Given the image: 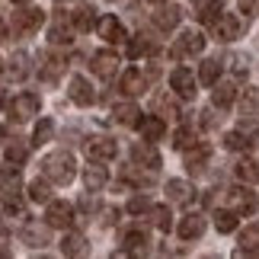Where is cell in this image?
I'll use <instances>...</instances> for the list:
<instances>
[{"label":"cell","mask_w":259,"mask_h":259,"mask_svg":"<svg viewBox=\"0 0 259 259\" xmlns=\"http://www.w3.org/2000/svg\"><path fill=\"white\" fill-rule=\"evenodd\" d=\"M71 23L77 32H90V29L96 26V10L93 7H80V10H74L71 13Z\"/></svg>","instance_id":"d4e9b609"},{"label":"cell","mask_w":259,"mask_h":259,"mask_svg":"<svg viewBox=\"0 0 259 259\" xmlns=\"http://www.w3.org/2000/svg\"><path fill=\"white\" fill-rule=\"evenodd\" d=\"M195 144V135H192V128L189 125H183L179 132L173 135V147H179V151H186V147H192Z\"/></svg>","instance_id":"74e56055"},{"label":"cell","mask_w":259,"mask_h":259,"mask_svg":"<svg viewBox=\"0 0 259 259\" xmlns=\"http://www.w3.org/2000/svg\"><path fill=\"white\" fill-rule=\"evenodd\" d=\"M240 10L246 16H253V13H259V0H240Z\"/></svg>","instance_id":"7dc6e473"},{"label":"cell","mask_w":259,"mask_h":259,"mask_svg":"<svg viewBox=\"0 0 259 259\" xmlns=\"http://www.w3.org/2000/svg\"><path fill=\"white\" fill-rule=\"evenodd\" d=\"M74 23L64 26V19H58V23L52 26V32H48V38H52V45H71L74 42Z\"/></svg>","instance_id":"d6a6232c"},{"label":"cell","mask_w":259,"mask_h":259,"mask_svg":"<svg viewBox=\"0 0 259 259\" xmlns=\"http://www.w3.org/2000/svg\"><path fill=\"white\" fill-rule=\"evenodd\" d=\"M112 118H115L118 125H138V122H141V112H138L132 103H118L112 109Z\"/></svg>","instance_id":"83f0119b"},{"label":"cell","mask_w":259,"mask_h":259,"mask_svg":"<svg viewBox=\"0 0 259 259\" xmlns=\"http://www.w3.org/2000/svg\"><path fill=\"white\" fill-rule=\"evenodd\" d=\"M38 61H42V64H38V74H42L45 80H55V77L67 67V64H64V58H61V55H55V52L38 55Z\"/></svg>","instance_id":"d6986e66"},{"label":"cell","mask_w":259,"mask_h":259,"mask_svg":"<svg viewBox=\"0 0 259 259\" xmlns=\"http://www.w3.org/2000/svg\"><path fill=\"white\" fill-rule=\"evenodd\" d=\"M118 221V208H106V211H103V224L109 227V224H115Z\"/></svg>","instance_id":"c3c4849f"},{"label":"cell","mask_w":259,"mask_h":259,"mask_svg":"<svg viewBox=\"0 0 259 259\" xmlns=\"http://www.w3.org/2000/svg\"><path fill=\"white\" fill-rule=\"evenodd\" d=\"M256 192H250L246 186H237V189H227V208L237 214H253L256 211Z\"/></svg>","instance_id":"8992f818"},{"label":"cell","mask_w":259,"mask_h":259,"mask_svg":"<svg viewBox=\"0 0 259 259\" xmlns=\"http://www.w3.org/2000/svg\"><path fill=\"white\" fill-rule=\"evenodd\" d=\"M138 128H141L144 141H160V138L166 135V122H163L160 115H144L141 122H138Z\"/></svg>","instance_id":"e0dca14e"},{"label":"cell","mask_w":259,"mask_h":259,"mask_svg":"<svg viewBox=\"0 0 259 259\" xmlns=\"http://www.w3.org/2000/svg\"><path fill=\"white\" fill-rule=\"evenodd\" d=\"M38 96L35 93H19L13 103H10V115L16 118V122H29V118H35L38 115Z\"/></svg>","instance_id":"52a82bcc"},{"label":"cell","mask_w":259,"mask_h":259,"mask_svg":"<svg viewBox=\"0 0 259 259\" xmlns=\"http://www.w3.org/2000/svg\"><path fill=\"white\" fill-rule=\"evenodd\" d=\"M96 29H99V35H103L109 45H122V42H128V35H125V26L118 23L115 16H103V19L96 23Z\"/></svg>","instance_id":"30bf717a"},{"label":"cell","mask_w":259,"mask_h":259,"mask_svg":"<svg viewBox=\"0 0 259 259\" xmlns=\"http://www.w3.org/2000/svg\"><path fill=\"white\" fill-rule=\"evenodd\" d=\"M224 147H231V151H246V147H250V141H246L243 132H227V135H224Z\"/></svg>","instance_id":"60d3db41"},{"label":"cell","mask_w":259,"mask_h":259,"mask_svg":"<svg viewBox=\"0 0 259 259\" xmlns=\"http://www.w3.org/2000/svg\"><path fill=\"white\" fill-rule=\"evenodd\" d=\"M166 198L176 202V205H189L195 198V189H192V183H186V179H170V183H166Z\"/></svg>","instance_id":"2e32d148"},{"label":"cell","mask_w":259,"mask_h":259,"mask_svg":"<svg viewBox=\"0 0 259 259\" xmlns=\"http://www.w3.org/2000/svg\"><path fill=\"white\" fill-rule=\"evenodd\" d=\"M151 221H154L157 231H170V227H173V214H170V208H166V205L151 208Z\"/></svg>","instance_id":"e575fe53"},{"label":"cell","mask_w":259,"mask_h":259,"mask_svg":"<svg viewBox=\"0 0 259 259\" xmlns=\"http://www.w3.org/2000/svg\"><path fill=\"white\" fill-rule=\"evenodd\" d=\"M218 77H221V61H218V58H208V61H202V67H198V80H202L205 87H214Z\"/></svg>","instance_id":"4316f807"},{"label":"cell","mask_w":259,"mask_h":259,"mask_svg":"<svg viewBox=\"0 0 259 259\" xmlns=\"http://www.w3.org/2000/svg\"><path fill=\"white\" fill-rule=\"evenodd\" d=\"M45 224L48 227H71L74 224V205L71 202H61V198H52L45 208Z\"/></svg>","instance_id":"277c9868"},{"label":"cell","mask_w":259,"mask_h":259,"mask_svg":"<svg viewBox=\"0 0 259 259\" xmlns=\"http://www.w3.org/2000/svg\"><path fill=\"white\" fill-rule=\"evenodd\" d=\"M234 99H237V87L234 83H221V87L214 90V96H211V106L214 109H227Z\"/></svg>","instance_id":"4dcf8cb0"},{"label":"cell","mask_w":259,"mask_h":259,"mask_svg":"<svg viewBox=\"0 0 259 259\" xmlns=\"http://www.w3.org/2000/svg\"><path fill=\"white\" fill-rule=\"evenodd\" d=\"M202 234H205V218L202 214H186L183 221H179V237H183V240H198Z\"/></svg>","instance_id":"ffe728a7"},{"label":"cell","mask_w":259,"mask_h":259,"mask_svg":"<svg viewBox=\"0 0 259 259\" xmlns=\"http://www.w3.org/2000/svg\"><path fill=\"white\" fill-rule=\"evenodd\" d=\"M144 55H151V45H147L141 35L132 38V42H128V58H144Z\"/></svg>","instance_id":"b9f144b4"},{"label":"cell","mask_w":259,"mask_h":259,"mask_svg":"<svg viewBox=\"0 0 259 259\" xmlns=\"http://www.w3.org/2000/svg\"><path fill=\"white\" fill-rule=\"evenodd\" d=\"M144 243H147V237H144L141 231L125 234V250H128V253H144Z\"/></svg>","instance_id":"f35d334b"},{"label":"cell","mask_w":259,"mask_h":259,"mask_svg":"<svg viewBox=\"0 0 259 259\" xmlns=\"http://www.w3.org/2000/svg\"><path fill=\"white\" fill-rule=\"evenodd\" d=\"M87 154H90V160H112V157L118 154V144L112 141V138H90L87 141Z\"/></svg>","instance_id":"9c48e42d"},{"label":"cell","mask_w":259,"mask_h":259,"mask_svg":"<svg viewBox=\"0 0 259 259\" xmlns=\"http://www.w3.org/2000/svg\"><path fill=\"white\" fill-rule=\"evenodd\" d=\"M132 160L147 166V170H157V166H160V154L154 151V141H138L132 147Z\"/></svg>","instance_id":"7c38bea8"},{"label":"cell","mask_w":259,"mask_h":259,"mask_svg":"<svg viewBox=\"0 0 259 259\" xmlns=\"http://www.w3.org/2000/svg\"><path fill=\"white\" fill-rule=\"evenodd\" d=\"M48 183H52V179H32V183H29V198H32V202H52V186H48Z\"/></svg>","instance_id":"f546056e"},{"label":"cell","mask_w":259,"mask_h":259,"mask_svg":"<svg viewBox=\"0 0 259 259\" xmlns=\"http://www.w3.org/2000/svg\"><path fill=\"white\" fill-rule=\"evenodd\" d=\"M240 115L259 118V90L256 87H246L243 93H240Z\"/></svg>","instance_id":"603a6c76"},{"label":"cell","mask_w":259,"mask_h":259,"mask_svg":"<svg viewBox=\"0 0 259 259\" xmlns=\"http://www.w3.org/2000/svg\"><path fill=\"white\" fill-rule=\"evenodd\" d=\"M170 87H173L176 96L192 99V96H195V77H192V71H186V67H176V71L170 74Z\"/></svg>","instance_id":"8fae6325"},{"label":"cell","mask_w":259,"mask_h":259,"mask_svg":"<svg viewBox=\"0 0 259 259\" xmlns=\"http://www.w3.org/2000/svg\"><path fill=\"white\" fill-rule=\"evenodd\" d=\"M23 243H26V246H32V250H35V246H45V243H48V231H45V227L29 224L26 231H23Z\"/></svg>","instance_id":"836d02e7"},{"label":"cell","mask_w":259,"mask_h":259,"mask_svg":"<svg viewBox=\"0 0 259 259\" xmlns=\"http://www.w3.org/2000/svg\"><path fill=\"white\" fill-rule=\"evenodd\" d=\"M211 29H214L218 42H234V38H240V32H243V19L234 16V13H221L211 23Z\"/></svg>","instance_id":"5b68a950"},{"label":"cell","mask_w":259,"mask_h":259,"mask_svg":"<svg viewBox=\"0 0 259 259\" xmlns=\"http://www.w3.org/2000/svg\"><path fill=\"white\" fill-rule=\"evenodd\" d=\"M128 211L132 214H141V211H151V202H147L144 195H135L132 202H128Z\"/></svg>","instance_id":"ee69618b"},{"label":"cell","mask_w":259,"mask_h":259,"mask_svg":"<svg viewBox=\"0 0 259 259\" xmlns=\"http://www.w3.org/2000/svg\"><path fill=\"white\" fill-rule=\"evenodd\" d=\"M234 256H259V224H250L240 234V246L234 250Z\"/></svg>","instance_id":"ac0fdd59"},{"label":"cell","mask_w":259,"mask_h":259,"mask_svg":"<svg viewBox=\"0 0 259 259\" xmlns=\"http://www.w3.org/2000/svg\"><path fill=\"white\" fill-rule=\"evenodd\" d=\"M13 4H29V0H13Z\"/></svg>","instance_id":"f907efd6"},{"label":"cell","mask_w":259,"mask_h":259,"mask_svg":"<svg viewBox=\"0 0 259 259\" xmlns=\"http://www.w3.org/2000/svg\"><path fill=\"white\" fill-rule=\"evenodd\" d=\"M45 23V10L42 7H29V10H19V13H13V32L16 35H32L38 32V26Z\"/></svg>","instance_id":"3957f363"},{"label":"cell","mask_w":259,"mask_h":259,"mask_svg":"<svg viewBox=\"0 0 259 259\" xmlns=\"http://www.w3.org/2000/svg\"><path fill=\"white\" fill-rule=\"evenodd\" d=\"M87 250L90 246H87V240L80 234H64V240H61V253L64 256H83Z\"/></svg>","instance_id":"f1b7e54d"},{"label":"cell","mask_w":259,"mask_h":259,"mask_svg":"<svg viewBox=\"0 0 259 259\" xmlns=\"http://www.w3.org/2000/svg\"><path fill=\"white\" fill-rule=\"evenodd\" d=\"M4 154H7V160L13 163V166H23V163H26V147L19 144V141L7 144V151H4Z\"/></svg>","instance_id":"ab89813d"},{"label":"cell","mask_w":259,"mask_h":259,"mask_svg":"<svg viewBox=\"0 0 259 259\" xmlns=\"http://www.w3.org/2000/svg\"><path fill=\"white\" fill-rule=\"evenodd\" d=\"M179 19H183V10H179L176 4H166L154 13V26L160 29V32H173V29L179 26Z\"/></svg>","instance_id":"4fadbf2b"},{"label":"cell","mask_w":259,"mask_h":259,"mask_svg":"<svg viewBox=\"0 0 259 259\" xmlns=\"http://www.w3.org/2000/svg\"><path fill=\"white\" fill-rule=\"evenodd\" d=\"M74 157L67 154V151H55V154H48L45 160H42V173L52 179V183H58V186H67L74 179Z\"/></svg>","instance_id":"6da1fadb"},{"label":"cell","mask_w":259,"mask_h":259,"mask_svg":"<svg viewBox=\"0 0 259 259\" xmlns=\"http://www.w3.org/2000/svg\"><path fill=\"white\" fill-rule=\"evenodd\" d=\"M7 77H10V80H23V77H29V55L26 52H16L13 58H10Z\"/></svg>","instance_id":"cb8c5ba5"},{"label":"cell","mask_w":259,"mask_h":259,"mask_svg":"<svg viewBox=\"0 0 259 259\" xmlns=\"http://www.w3.org/2000/svg\"><path fill=\"white\" fill-rule=\"evenodd\" d=\"M221 13H224V4H221V0H202V4H198V10H195L198 23H214Z\"/></svg>","instance_id":"484cf974"},{"label":"cell","mask_w":259,"mask_h":259,"mask_svg":"<svg viewBox=\"0 0 259 259\" xmlns=\"http://www.w3.org/2000/svg\"><path fill=\"white\" fill-rule=\"evenodd\" d=\"M16 183H19V170H16V166H13V170H0V186H7L10 192H13Z\"/></svg>","instance_id":"7bdbcfd3"},{"label":"cell","mask_w":259,"mask_h":259,"mask_svg":"<svg viewBox=\"0 0 259 259\" xmlns=\"http://www.w3.org/2000/svg\"><path fill=\"white\" fill-rule=\"evenodd\" d=\"M0 135H4V128H0Z\"/></svg>","instance_id":"db71d44e"},{"label":"cell","mask_w":259,"mask_h":259,"mask_svg":"<svg viewBox=\"0 0 259 259\" xmlns=\"http://www.w3.org/2000/svg\"><path fill=\"white\" fill-rule=\"evenodd\" d=\"M205 48V35L202 32H192V29H189V32H183L176 38V45L170 48V58L173 61H183V58H192V55H198Z\"/></svg>","instance_id":"7a4b0ae2"},{"label":"cell","mask_w":259,"mask_h":259,"mask_svg":"<svg viewBox=\"0 0 259 259\" xmlns=\"http://www.w3.org/2000/svg\"><path fill=\"white\" fill-rule=\"evenodd\" d=\"M4 211L7 214H23V202H19L16 195H7L4 198Z\"/></svg>","instance_id":"f6af8a7d"},{"label":"cell","mask_w":259,"mask_h":259,"mask_svg":"<svg viewBox=\"0 0 259 259\" xmlns=\"http://www.w3.org/2000/svg\"><path fill=\"white\" fill-rule=\"evenodd\" d=\"M234 173H237V179H240V183H259V163L250 160V157L237 163V166H234Z\"/></svg>","instance_id":"1f68e13d"},{"label":"cell","mask_w":259,"mask_h":259,"mask_svg":"<svg viewBox=\"0 0 259 259\" xmlns=\"http://www.w3.org/2000/svg\"><path fill=\"white\" fill-rule=\"evenodd\" d=\"M67 96H71L74 106H93L96 103V93H93V83L87 77H71V87H67Z\"/></svg>","instance_id":"ba28073f"},{"label":"cell","mask_w":259,"mask_h":259,"mask_svg":"<svg viewBox=\"0 0 259 259\" xmlns=\"http://www.w3.org/2000/svg\"><path fill=\"white\" fill-rule=\"evenodd\" d=\"M154 4H163V0H154Z\"/></svg>","instance_id":"f5cc1de1"},{"label":"cell","mask_w":259,"mask_h":259,"mask_svg":"<svg viewBox=\"0 0 259 259\" xmlns=\"http://www.w3.org/2000/svg\"><path fill=\"white\" fill-rule=\"evenodd\" d=\"M214 227H218L221 234L237 231V211H231V208H227V211H218V214H214Z\"/></svg>","instance_id":"8d00e7d4"},{"label":"cell","mask_w":259,"mask_h":259,"mask_svg":"<svg viewBox=\"0 0 259 259\" xmlns=\"http://www.w3.org/2000/svg\"><path fill=\"white\" fill-rule=\"evenodd\" d=\"M93 71L99 74V77H115V71H118V58H115V52H96L93 55Z\"/></svg>","instance_id":"44dd1931"},{"label":"cell","mask_w":259,"mask_h":259,"mask_svg":"<svg viewBox=\"0 0 259 259\" xmlns=\"http://www.w3.org/2000/svg\"><path fill=\"white\" fill-rule=\"evenodd\" d=\"M118 87H122V93H125V96H141V93H144V87H147V80H144V74H141V71H135V67H132V71H125V74H122V83H118Z\"/></svg>","instance_id":"7402d4cb"},{"label":"cell","mask_w":259,"mask_h":259,"mask_svg":"<svg viewBox=\"0 0 259 259\" xmlns=\"http://www.w3.org/2000/svg\"><path fill=\"white\" fill-rule=\"evenodd\" d=\"M0 106H4V96H0Z\"/></svg>","instance_id":"816d5d0a"},{"label":"cell","mask_w":259,"mask_h":259,"mask_svg":"<svg viewBox=\"0 0 259 259\" xmlns=\"http://www.w3.org/2000/svg\"><path fill=\"white\" fill-rule=\"evenodd\" d=\"M231 67H234L237 77H246V58H243V55H234V58H231Z\"/></svg>","instance_id":"bcb514c9"},{"label":"cell","mask_w":259,"mask_h":259,"mask_svg":"<svg viewBox=\"0 0 259 259\" xmlns=\"http://www.w3.org/2000/svg\"><path fill=\"white\" fill-rule=\"evenodd\" d=\"M52 135H55V122L52 118H42V122L35 125V132H32V144L38 147V144H48L52 141Z\"/></svg>","instance_id":"d590c367"},{"label":"cell","mask_w":259,"mask_h":259,"mask_svg":"<svg viewBox=\"0 0 259 259\" xmlns=\"http://www.w3.org/2000/svg\"><path fill=\"white\" fill-rule=\"evenodd\" d=\"M208 160H211V147L195 141L192 147H189V154H186V170L189 173H202L208 166Z\"/></svg>","instance_id":"5bb4252c"},{"label":"cell","mask_w":259,"mask_h":259,"mask_svg":"<svg viewBox=\"0 0 259 259\" xmlns=\"http://www.w3.org/2000/svg\"><path fill=\"white\" fill-rule=\"evenodd\" d=\"M109 183V173H106V166H103V160H93L83 170V186H87V192H99Z\"/></svg>","instance_id":"9a60e30c"},{"label":"cell","mask_w":259,"mask_h":259,"mask_svg":"<svg viewBox=\"0 0 259 259\" xmlns=\"http://www.w3.org/2000/svg\"><path fill=\"white\" fill-rule=\"evenodd\" d=\"M0 237H7V224L4 221H0Z\"/></svg>","instance_id":"681fc988"}]
</instances>
